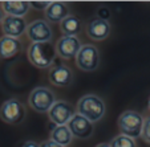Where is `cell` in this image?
I'll use <instances>...</instances> for the list:
<instances>
[{
	"mask_svg": "<svg viewBox=\"0 0 150 147\" xmlns=\"http://www.w3.org/2000/svg\"><path fill=\"white\" fill-rule=\"evenodd\" d=\"M40 147H61L60 144H57V143H54L53 141H45V142H42L41 144H40Z\"/></svg>",
	"mask_w": 150,
	"mask_h": 147,
	"instance_id": "obj_24",
	"label": "cell"
},
{
	"mask_svg": "<svg viewBox=\"0 0 150 147\" xmlns=\"http://www.w3.org/2000/svg\"><path fill=\"white\" fill-rule=\"evenodd\" d=\"M149 109H150V98H149Z\"/></svg>",
	"mask_w": 150,
	"mask_h": 147,
	"instance_id": "obj_27",
	"label": "cell"
},
{
	"mask_svg": "<svg viewBox=\"0 0 150 147\" xmlns=\"http://www.w3.org/2000/svg\"><path fill=\"white\" fill-rule=\"evenodd\" d=\"M76 65L84 72H93L100 65V52L92 44L81 45L76 56Z\"/></svg>",
	"mask_w": 150,
	"mask_h": 147,
	"instance_id": "obj_6",
	"label": "cell"
},
{
	"mask_svg": "<svg viewBox=\"0 0 150 147\" xmlns=\"http://www.w3.org/2000/svg\"><path fill=\"white\" fill-rule=\"evenodd\" d=\"M72 134L69 131L68 126H54L51 131V141L60 144L61 147H67L72 142Z\"/></svg>",
	"mask_w": 150,
	"mask_h": 147,
	"instance_id": "obj_18",
	"label": "cell"
},
{
	"mask_svg": "<svg viewBox=\"0 0 150 147\" xmlns=\"http://www.w3.org/2000/svg\"><path fill=\"white\" fill-rule=\"evenodd\" d=\"M109 144H110V147H137V143L133 138L125 136L122 134H120L116 138H113V141Z\"/></svg>",
	"mask_w": 150,
	"mask_h": 147,
	"instance_id": "obj_19",
	"label": "cell"
},
{
	"mask_svg": "<svg viewBox=\"0 0 150 147\" xmlns=\"http://www.w3.org/2000/svg\"><path fill=\"white\" fill-rule=\"evenodd\" d=\"M72 79H73V73L65 65H57L49 72V81L54 86L60 88L69 86L72 84Z\"/></svg>",
	"mask_w": 150,
	"mask_h": 147,
	"instance_id": "obj_12",
	"label": "cell"
},
{
	"mask_svg": "<svg viewBox=\"0 0 150 147\" xmlns=\"http://www.w3.org/2000/svg\"><path fill=\"white\" fill-rule=\"evenodd\" d=\"M27 25L28 24L25 23L24 17H15L6 15V17L1 21V31H3L4 36L17 39L27 31Z\"/></svg>",
	"mask_w": 150,
	"mask_h": 147,
	"instance_id": "obj_11",
	"label": "cell"
},
{
	"mask_svg": "<svg viewBox=\"0 0 150 147\" xmlns=\"http://www.w3.org/2000/svg\"><path fill=\"white\" fill-rule=\"evenodd\" d=\"M60 29L64 36H77L82 29V21L74 15H68L60 23Z\"/></svg>",
	"mask_w": 150,
	"mask_h": 147,
	"instance_id": "obj_17",
	"label": "cell"
},
{
	"mask_svg": "<svg viewBox=\"0 0 150 147\" xmlns=\"http://www.w3.org/2000/svg\"><path fill=\"white\" fill-rule=\"evenodd\" d=\"M56 48L49 43H32L28 49V58L36 68L47 69L52 66L56 57Z\"/></svg>",
	"mask_w": 150,
	"mask_h": 147,
	"instance_id": "obj_1",
	"label": "cell"
},
{
	"mask_svg": "<svg viewBox=\"0 0 150 147\" xmlns=\"http://www.w3.org/2000/svg\"><path fill=\"white\" fill-rule=\"evenodd\" d=\"M77 111L80 115L93 123L100 121L105 115V103L100 97L94 94H88L80 98L77 103Z\"/></svg>",
	"mask_w": 150,
	"mask_h": 147,
	"instance_id": "obj_2",
	"label": "cell"
},
{
	"mask_svg": "<svg viewBox=\"0 0 150 147\" xmlns=\"http://www.w3.org/2000/svg\"><path fill=\"white\" fill-rule=\"evenodd\" d=\"M6 17V13H4V11H3V8L0 7V25H1V21H3V19Z\"/></svg>",
	"mask_w": 150,
	"mask_h": 147,
	"instance_id": "obj_25",
	"label": "cell"
},
{
	"mask_svg": "<svg viewBox=\"0 0 150 147\" xmlns=\"http://www.w3.org/2000/svg\"><path fill=\"white\" fill-rule=\"evenodd\" d=\"M27 34L32 43H49L53 36L49 24L45 20H35L27 25Z\"/></svg>",
	"mask_w": 150,
	"mask_h": 147,
	"instance_id": "obj_8",
	"label": "cell"
},
{
	"mask_svg": "<svg viewBox=\"0 0 150 147\" xmlns=\"http://www.w3.org/2000/svg\"><path fill=\"white\" fill-rule=\"evenodd\" d=\"M49 119L56 126H67L71 118L74 115V109L67 101H56L48 111Z\"/></svg>",
	"mask_w": 150,
	"mask_h": 147,
	"instance_id": "obj_7",
	"label": "cell"
},
{
	"mask_svg": "<svg viewBox=\"0 0 150 147\" xmlns=\"http://www.w3.org/2000/svg\"><path fill=\"white\" fill-rule=\"evenodd\" d=\"M21 49V43L19 39L12 37H0V58L7 60L13 57L16 53H19Z\"/></svg>",
	"mask_w": 150,
	"mask_h": 147,
	"instance_id": "obj_15",
	"label": "cell"
},
{
	"mask_svg": "<svg viewBox=\"0 0 150 147\" xmlns=\"http://www.w3.org/2000/svg\"><path fill=\"white\" fill-rule=\"evenodd\" d=\"M56 53L64 60H72L77 56L81 43L77 36H62L56 44Z\"/></svg>",
	"mask_w": 150,
	"mask_h": 147,
	"instance_id": "obj_9",
	"label": "cell"
},
{
	"mask_svg": "<svg viewBox=\"0 0 150 147\" xmlns=\"http://www.w3.org/2000/svg\"><path fill=\"white\" fill-rule=\"evenodd\" d=\"M86 33L94 41L105 40L110 33V24L101 19H93L86 27Z\"/></svg>",
	"mask_w": 150,
	"mask_h": 147,
	"instance_id": "obj_13",
	"label": "cell"
},
{
	"mask_svg": "<svg viewBox=\"0 0 150 147\" xmlns=\"http://www.w3.org/2000/svg\"><path fill=\"white\" fill-rule=\"evenodd\" d=\"M29 1H3L1 8L7 16H15V17H23L24 15L28 13L29 11Z\"/></svg>",
	"mask_w": 150,
	"mask_h": 147,
	"instance_id": "obj_16",
	"label": "cell"
},
{
	"mask_svg": "<svg viewBox=\"0 0 150 147\" xmlns=\"http://www.w3.org/2000/svg\"><path fill=\"white\" fill-rule=\"evenodd\" d=\"M51 1H29V6L33 7L35 9H39V11H44L47 9V7L49 6Z\"/></svg>",
	"mask_w": 150,
	"mask_h": 147,
	"instance_id": "obj_22",
	"label": "cell"
},
{
	"mask_svg": "<svg viewBox=\"0 0 150 147\" xmlns=\"http://www.w3.org/2000/svg\"><path fill=\"white\" fill-rule=\"evenodd\" d=\"M141 136L145 142L150 143V117H147L146 119H144V127H142Z\"/></svg>",
	"mask_w": 150,
	"mask_h": 147,
	"instance_id": "obj_20",
	"label": "cell"
},
{
	"mask_svg": "<svg viewBox=\"0 0 150 147\" xmlns=\"http://www.w3.org/2000/svg\"><path fill=\"white\" fill-rule=\"evenodd\" d=\"M29 106L37 113H47L49 111V109L53 106V103L56 102L54 94L52 90H49L48 88L44 86H39L35 88L29 94Z\"/></svg>",
	"mask_w": 150,
	"mask_h": 147,
	"instance_id": "obj_4",
	"label": "cell"
},
{
	"mask_svg": "<svg viewBox=\"0 0 150 147\" xmlns=\"http://www.w3.org/2000/svg\"><path fill=\"white\" fill-rule=\"evenodd\" d=\"M0 118L9 124H17L25 118V108L16 98H9L0 106Z\"/></svg>",
	"mask_w": 150,
	"mask_h": 147,
	"instance_id": "obj_5",
	"label": "cell"
},
{
	"mask_svg": "<svg viewBox=\"0 0 150 147\" xmlns=\"http://www.w3.org/2000/svg\"><path fill=\"white\" fill-rule=\"evenodd\" d=\"M96 147H110V144L109 143H100V144H97Z\"/></svg>",
	"mask_w": 150,
	"mask_h": 147,
	"instance_id": "obj_26",
	"label": "cell"
},
{
	"mask_svg": "<svg viewBox=\"0 0 150 147\" xmlns=\"http://www.w3.org/2000/svg\"><path fill=\"white\" fill-rule=\"evenodd\" d=\"M97 19H101V20H105V21H108L109 16H110V12L106 7H101V8L97 9Z\"/></svg>",
	"mask_w": 150,
	"mask_h": 147,
	"instance_id": "obj_21",
	"label": "cell"
},
{
	"mask_svg": "<svg viewBox=\"0 0 150 147\" xmlns=\"http://www.w3.org/2000/svg\"><path fill=\"white\" fill-rule=\"evenodd\" d=\"M118 129L122 135L129 138H138L141 136L144 127V117L134 110H126L118 117Z\"/></svg>",
	"mask_w": 150,
	"mask_h": 147,
	"instance_id": "obj_3",
	"label": "cell"
},
{
	"mask_svg": "<svg viewBox=\"0 0 150 147\" xmlns=\"http://www.w3.org/2000/svg\"><path fill=\"white\" fill-rule=\"evenodd\" d=\"M68 15V7L62 1H51L45 9V17L51 23H61Z\"/></svg>",
	"mask_w": 150,
	"mask_h": 147,
	"instance_id": "obj_14",
	"label": "cell"
},
{
	"mask_svg": "<svg viewBox=\"0 0 150 147\" xmlns=\"http://www.w3.org/2000/svg\"><path fill=\"white\" fill-rule=\"evenodd\" d=\"M67 126H68L72 136H76L79 139H88L93 134V123L80 114H74Z\"/></svg>",
	"mask_w": 150,
	"mask_h": 147,
	"instance_id": "obj_10",
	"label": "cell"
},
{
	"mask_svg": "<svg viewBox=\"0 0 150 147\" xmlns=\"http://www.w3.org/2000/svg\"><path fill=\"white\" fill-rule=\"evenodd\" d=\"M17 147H40V144H37L36 142H33V141H27V142L20 143Z\"/></svg>",
	"mask_w": 150,
	"mask_h": 147,
	"instance_id": "obj_23",
	"label": "cell"
}]
</instances>
